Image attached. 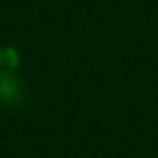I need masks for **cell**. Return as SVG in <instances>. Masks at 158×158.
<instances>
[{"instance_id": "6da1fadb", "label": "cell", "mask_w": 158, "mask_h": 158, "mask_svg": "<svg viewBox=\"0 0 158 158\" xmlns=\"http://www.w3.org/2000/svg\"><path fill=\"white\" fill-rule=\"evenodd\" d=\"M21 97H23V82L17 76V73L0 76V102H4L6 106L19 104Z\"/></svg>"}, {"instance_id": "7a4b0ae2", "label": "cell", "mask_w": 158, "mask_h": 158, "mask_svg": "<svg viewBox=\"0 0 158 158\" xmlns=\"http://www.w3.org/2000/svg\"><path fill=\"white\" fill-rule=\"evenodd\" d=\"M21 65V56L13 47H2L0 48V76L17 73Z\"/></svg>"}]
</instances>
